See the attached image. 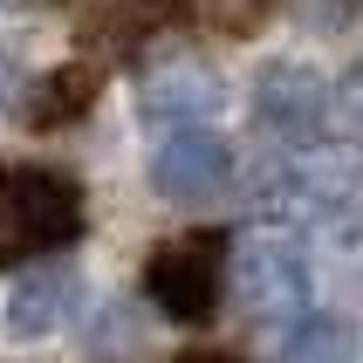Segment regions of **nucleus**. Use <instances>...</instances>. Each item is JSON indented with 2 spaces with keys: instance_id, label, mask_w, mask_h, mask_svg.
<instances>
[{
  "instance_id": "1",
  "label": "nucleus",
  "mask_w": 363,
  "mask_h": 363,
  "mask_svg": "<svg viewBox=\"0 0 363 363\" xmlns=\"http://www.w3.org/2000/svg\"><path fill=\"white\" fill-rule=\"evenodd\" d=\"M233 288H240V308L274 343H288L295 329L315 323V261H308V240L288 220H274V213H261L233 240Z\"/></svg>"
},
{
  "instance_id": "2",
  "label": "nucleus",
  "mask_w": 363,
  "mask_h": 363,
  "mask_svg": "<svg viewBox=\"0 0 363 363\" xmlns=\"http://www.w3.org/2000/svg\"><path fill=\"white\" fill-rule=\"evenodd\" d=\"M82 233V185L69 172H0V261L62 254Z\"/></svg>"
},
{
  "instance_id": "3",
  "label": "nucleus",
  "mask_w": 363,
  "mask_h": 363,
  "mask_svg": "<svg viewBox=\"0 0 363 363\" xmlns=\"http://www.w3.org/2000/svg\"><path fill=\"white\" fill-rule=\"evenodd\" d=\"M220 281H226V240H213V233L164 240L144 261V295L172 323H213L220 315Z\"/></svg>"
},
{
  "instance_id": "4",
  "label": "nucleus",
  "mask_w": 363,
  "mask_h": 363,
  "mask_svg": "<svg viewBox=\"0 0 363 363\" xmlns=\"http://www.w3.org/2000/svg\"><path fill=\"white\" fill-rule=\"evenodd\" d=\"M254 123H261L267 151L329 138V123H336V117H329V89H323V76H315L308 62H295V55L267 62L261 76H254Z\"/></svg>"
},
{
  "instance_id": "5",
  "label": "nucleus",
  "mask_w": 363,
  "mask_h": 363,
  "mask_svg": "<svg viewBox=\"0 0 363 363\" xmlns=\"http://www.w3.org/2000/svg\"><path fill=\"white\" fill-rule=\"evenodd\" d=\"M151 185H158V199H172V206L220 199L226 185H233V144H226L213 123L158 130V144H151Z\"/></svg>"
},
{
  "instance_id": "6",
  "label": "nucleus",
  "mask_w": 363,
  "mask_h": 363,
  "mask_svg": "<svg viewBox=\"0 0 363 363\" xmlns=\"http://www.w3.org/2000/svg\"><path fill=\"white\" fill-rule=\"evenodd\" d=\"M220 103H226L220 76H213L206 62H192V55L151 62V69H144V82H138V110H144V123H151V130L213 123V117H220Z\"/></svg>"
},
{
  "instance_id": "7",
  "label": "nucleus",
  "mask_w": 363,
  "mask_h": 363,
  "mask_svg": "<svg viewBox=\"0 0 363 363\" xmlns=\"http://www.w3.org/2000/svg\"><path fill=\"white\" fill-rule=\"evenodd\" d=\"M76 267L69 261H41V267H28L14 281V295H7V336L14 343H41L48 329H62L69 323V308H76Z\"/></svg>"
},
{
  "instance_id": "8",
  "label": "nucleus",
  "mask_w": 363,
  "mask_h": 363,
  "mask_svg": "<svg viewBox=\"0 0 363 363\" xmlns=\"http://www.w3.org/2000/svg\"><path fill=\"white\" fill-rule=\"evenodd\" d=\"M96 89H103V76L89 69V62H62V69H48V76L35 82V96H28V123H35V130H62V123L89 117Z\"/></svg>"
},
{
  "instance_id": "9",
  "label": "nucleus",
  "mask_w": 363,
  "mask_h": 363,
  "mask_svg": "<svg viewBox=\"0 0 363 363\" xmlns=\"http://www.w3.org/2000/svg\"><path fill=\"white\" fill-rule=\"evenodd\" d=\"M329 117H336L343 138L363 144V62H357V69H343V82L329 89Z\"/></svg>"
},
{
  "instance_id": "10",
  "label": "nucleus",
  "mask_w": 363,
  "mask_h": 363,
  "mask_svg": "<svg viewBox=\"0 0 363 363\" xmlns=\"http://www.w3.org/2000/svg\"><path fill=\"white\" fill-rule=\"evenodd\" d=\"M179 363H240V357H220V350H192V357H179Z\"/></svg>"
}]
</instances>
